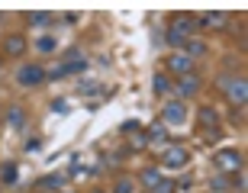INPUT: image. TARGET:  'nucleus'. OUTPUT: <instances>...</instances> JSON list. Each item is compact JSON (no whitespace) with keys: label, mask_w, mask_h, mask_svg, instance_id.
I'll use <instances>...</instances> for the list:
<instances>
[{"label":"nucleus","mask_w":248,"mask_h":193,"mask_svg":"<svg viewBox=\"0 0 248 193\" xmlns=\"http://www.w3.org/2000/svg\"><path fill=\"white\" fill-rule=\"evenodd\" d=\"M197 116H200V126L206 129V132H210V129H219V113L213 110V106H203Z\"/></svg>","instance_id":"nucleus-10"},{"label":"nucleus","mask_w":248,"mask_h":193,"mask_svg":"<svg viewBox=\"0 0 248 193\" xmlns=\"http://www.w3.org/2000/svg\"><path fill=\"white\" fill-rule=\"evenodd\" d=\"M91 193H107V190H100V187H97V190H91Z\"/></svg>","instance_id":"nucleus-30"},{"label":"nucleus","mask_w":248,"mask_h":193,"mask_svg":"<svg viewBox=\"0 0 248 193\" xmlns=\"http://www.w3.org/2000/svg\"><path fill=\"white\" fill-rule=\"evenodd\" d=\"M226 93H229V100L239 106V110H245V103H248V84L245 77H232L229 84H226Z\"/></svg>","instance_id":"nucleus-3"},{"label":"nucleus","mask_w":248,"mask_h":193,"mask_svg":"<svg viewBox=\"0 0 248 193\" xmlns=\"http://www.w3.org/2000/svg\"><path fill=\"white\" fill-rule=\"evenodd\" d=\"M23 119H26V116H23V110H19V106H13V110L7 113V126H13V129L23 126Z\"/></svg>","instance_id":"nucleus-18"},{"label":"nucleus","mask_w":248,"mask_h":193,"mask_svg":"<svg viewBox=\"0 0 248 193\" xmlns=\"http://www.w3.org/2000/svg\"><path fill=\"white\" fill-rule=\"evenodd\" d=\"M158 180H161V174H158L155 167H145V171L139 174V184L145 187V190H155V187H158Z\"/></svg>","instance_id":"nucleus-13"},{"label":"nucleus","mask_w":248,"mask_h":193,"mask_svg":"<svg viewBox=\"0 0 248 193\" xmlns=\"http://www.w3.org/2000/svg\"><path fill=\"white\" fill-rule=\"evenodd\" d=\"M184 55L190 58V61L193 58H203L206 55V42H200V39H187L184 42Z\"/></svg>","instance_id":"nucleus-11"},{"label":"nucleus","mask_w":248,"mask_h":193,"mask_svg":"<svg viewBox=\"0 0 248 193\" xmlns=\"http://www.w3.org/2000/svg\"><path fill=\"white\" fill-rule=\"evenodd\" d=\"M39 145H42V142H39V138H29V142H26V151H36Z\"/></svg>","instance_id":"nucleus-29"},{"label":"nucleus","mask_w":248,"mask_h":193,"mask_svg":"<svg viewBox=\"0 0 248 193\" xmlns=\"http://www.w3.org/2000/svg\"><path fill=\"white\" fill-rule=\"evenodd\" d=\"M184 116H187V113H184V103H168V106H165V119L168 122H184Z\"/></svg>","instance_id":"nucleus-12"},{"label":"nucleus","mask_w":248,"mask_h":193,"mask_svg":"<svg viewBox=\"0 0 248 193\" xmlns=\"http://www.w3.org/2000/svg\"><path fill=\"white\" fill-rule=\"evenodd\" d=\"M120 132H139V122H132V119H129V122H123V126H120Z\"/></svg>","instance_id":"nucleus-28"},{"label":"nucleus","mask_w":248,"mask_h":193,"mask_svg":"<svg viewBox=\"0 0 248 193\" xmlns=\"http://www.w3.org/2000/svg\"><path fill=\"white\" fill-rule=\"evenodd\" d=\"M52 48H55V39H52V36L39 39V52H52Z\"/></svg>","instance_id":"nucleus-25"},{"label":"nucleus","mask_w":248,"mask_h":193,"mask_svg":"<svg viewBox=\"0 0 248 193\" xmlns=\"http://www.w3.org/2000/svg\"><path fill=\"white\" fill-rule=\"evenodd\" d=\"M132 190H136V180H129V177H120L113 187V193H132Z\"/></svg>","instance_id":"nucleus-20"},{"label":"nucleus","mask_w":248,"mask_h":193,"mask_svg":"<svg viewBox=\"0 0 248 193\" xmlns=\"http://www.w3.org/2000/svg\"><path fill=\"white\" fill-rule=\"evenodd\" d=\"M0 180H3V184H16V164H3L0 167Z\"/></svg>","instance_id":"nucleus-19"},{"label":"nucleus","mask_w":248,"mask_h":193,"mask_svg":"<svg viewBox=\"0 0 248 193\" xmlns=\"http://www.w3.org/2000/svg\"><path fill=\"white\" fill-rule=\"evenodd\" d=\"M64 74H68V71H64V64H58V68H52V71H48L46 77H52V81H58V77H64Z\"/></svg>","instance_id":"nucleus-26"},{"label":"nucleus","mask_w":248,"mask_h":193,"mask_svg":"<svg viewBox=\"0 0 248 193\" xmlns=\"http://www.w3.org/2000/svg\"><path fill=\"white\" fill-rule=\"evenodd\" d=\"M26 39L19 36V32H13V36H7V42H3V52H7V58H23L26 55Z\"/></svg>","instance_id":"nucleus-6"},{"label":"nucleus","mask_w":248,"mask_h":193,"mask_svg":"<svg viewBox=\"0 0 248 193\" xmlns=\"http://www.w3.org/2000/svg\"><path fill=\"white\" fill-rule=\"evenodd\" d=\"M148 142H168V129L161 122H155V126L148 129Z\"/></svg>","instance_id":"nucleus-16"},{"label":"nucleus","mask_w":248,"mask_h":193,"mask_svg":"<svg viewBox=\"0 0 248 193\" xmlns=\"http://www.w3.org/2000/svg\"><path fill=\"white\" fill-rule=\"evenodd\" d=\"M242 151H235V148H222L219 155H216V167L219 171H242Z\"/></svg>","instance_id":"nucleus-4"},{"label":"nucleus","mask_w":248,"mask_h":193,"mask_svg":"<svg viewBox=\"0 0 248 193\" xmlns=\"http://www.w3.org/2000/svg\"><path fill=\"white\" fill-rule=\"evenodd\" d=\"M97 90H100V87L93 81H81V93H97Z\"/></svg>","instance_id":"nucleus-27"},{"label":"nucleus","mask_w":248,"mask_h":193,"mask_svg":"<svg viewBox=\"0 0 248 193\" xmlns=\"http://www.w3.org/2000/svg\"><path fill=\"white\" fill-rule=\"evenodd\" d=\"M26 23L29 26H48L52 16H48V13H26Z\"/></svg>","instance_id":"nucleus-17"},{"label":"nucleus","mask_w":248,"mask_h":193,"mask_svg":"<svg viewBox=\"0 0 248 193\" xmlns=\"http://www.w3.org/2000/svg\"><path fill=\"white\" fill-rule=\"evenodd\" d=\"M177 90H181V97H193V93H200V77L197 74H184L181 81H177Z\"/></svg>","instance_id":"nucleus-7"},{"label":"nucleus","mask_w":248,"mask_h":193,"mask_svg":"<svg viewBox=\"0 0 248 193\" xmlns=\"http://www.w3.org/2000/svg\"><path fill=\"white\" fill-rule=\"evenodd\" d=\"M197 29V19L193 16H174L171 19V26H168V45H177V48H184V42L190 39V32Z\"/></svg>","instance_id":"nucleus-1"},{"label":"nucleus","mask_w":248,"mask_h":193,"mask_svg":"<svg viewBox=\"0 0 248 193\" xmlns=\"http://www.w3.org/2000/svg\"><path fill=\"white\" fill-rule=\"evenodd\" d=\"M145 145H148V135H142V132H136V135H132V148L139 151V148H145Z\"/></svg>","instance_id":"nucleus-24"},{"label":"nucleus","mask_w":248,"mask_h":193,"mask_svg":"<svg viewBox=\"0 0 248 193\" xmlns=\"http://www.w3.org/2000/svg\"><path fill=\"white\" fill-rule=\"evenodd\" d=\"M16 81H19V87H39V84L46 81V68L42 64H23Z\"/></svg>","instance_id":"nucleus-2"},{"label":"nucleus","mask_w":248,"mask_h":193,"mask_svg":"<svg viewBox=\"0 0 248 193\" xmlns=\"http://www.w3.org/2000/svg\"><path fill=\"white\" fill-rule=\"evenodd\" d=\"M62 187H64V177H58V174H48L39 180V190H62Z\"/></svg>","instance_id":"nucleus-14"},{"label":"nucleus","mask_w":248,"mask_h":193,"mask_svg":"<svg viewBox=\"0 0 248 193\" xmlns=\"http://www.w3.org/2000/svg\"><path fill=\"white\" fill-rule=\"evenodd\" d=\"M62 193H71V190H62Z\"/></svg>","instance_id":"nucleus-31"},{"label":"nucleus","mask_w":248,"mask_h":193,"mask_svg":"<svg viewBox=\"0 0 248 193\" xmlns=\"http://www.w3.org/2000/svg\"><path fill=\"white\" fill-rule=\"evenodd\" d=\"M187 161H190V151H187V148H181V145L168 148L165 155H161V164H165V167H184Z\"/></svg>","instance_id":"nucleus-5"},{"label":"nucleus","mask_w":248,"mask_h":193,"mask_svg":"<svg viewBox=\"0 0 248 193\" xmlns=\"http://www.w3.org/2000/svg\"><path fill=\"white\" fill-rule=\"evenodd\" d=\"M226 23H229L226 13H206V16L197 19V26H210V29H226Z\"/></svg>","instance_id":"nucleus-9"},{"label":"nucleus","mask_w":248,"mask_h":193,"mask_svg":"<svg viewBox=\"0 0 248 193\" xmlns=\"http://www.w3.org/2000/svg\"><path fill=\"white\" fill-rule=\"evenodd\" d=\"M84 68H87V58H78V61L64 64V71H84Z\"/></svg>","instance_id":"nucleus-23"},{"label":"nucleus","mask_w":248,"mask_h":193,"mask_svg":"<svg viewBox=\"0 0 248 193\" xmlns=\"http://www.w3.org/2000/svg\"><path fill=\"white\" fill-rule=\"evenodd\" d=\"M152 193H174V184L161 177V180H158V187H155V190H152Z\"/></svg>","instance_id":"nucleus-22"},{"label":"nucleus","mask_w":248,"mask_h":193,"mask_svg":"<svg viewBox=\"0 0 248 193\" xmlns=\"http://www.w3.org/2000/svg\"><path fill=\"white\" fill-rule=\"evenodd\" d=\"M152 87H155V93H158V97H165V93L171 90V81H168V74H161V71H158V74H155V81H152Z\"/></svg>","instance_id":"nucleus-15"},{"label":"nucleus","mask_w":248,"mask_h":193,"mask_svg":"<svg viewBox=\"0 0 248 193\" xmlns=\"http://www.w3.org/2000/svg\"><path fill=\"white\" fill-rule=\"evenodd\" d=\"M168 68H171L174 74H181V77H184V74H190L193 61L184 55V52H177V55H171V58H168Z\"/></svg>","instance_id":"nucleus-8"},{"label":"nucleus","mask_w":248,"mask_h":193,"mask_svg":"<svg viewBox=\"0 0 248 193\" xmlns=\"http://www.w3.org/2000/svg\"><path fill=\"white\" fill-rule=\"evenodd\" d=\"M222 190H229V177L219 174L216 180H213V193H222Z\"/></svg>","instance_id":"nucleus-21"}]
</instances>
